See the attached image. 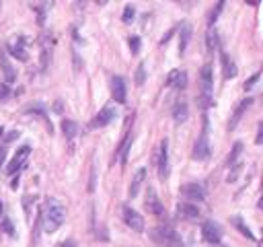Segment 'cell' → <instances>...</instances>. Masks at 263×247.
<instances>
[{"label":"cell","instance_id":"obj_1","mask_svg":"<svg viewBox=\"0 0 263 247\" xmlns=\"http://www.w3.org/2000/svg\"><path fill=\"white\" fill-rule=\"evenodd\" d=\"M41 221H43V229L45 233H56L66 221V208L60 200L56 198H47L45 200V210L41 214Z\"/></svg>","mask_w":263,"mask_h":247},{"label":"cell","instance_id":"obj_2","mask_svg":"<svg viewBox=\"0 0 263 247\" xmlns=\"http://www.w3.org/2000/svg\"><path fill=\"white\" fill-rule=\"evenodd\" d=\"M150 237L154 243L162 247H183V241L179 239V235L175 233L173 226H157V229L150 231Z\"/></svg>","mask_w":263,"mask_h":247},{"label":"cell","instance_id":"obj_3","mask_svg":"<svg viewBox=\"0 0 263 247\" xmlns=\"http://www.w3.org/2000/svg\"><path fill=\"white\" fill-rule=\"evenodd\" d=\"M208 117L203 115V128H202V134L200 138L196 140V144H193V159H198V161H203V159H208V155H210V140H208Z\"/></svg>","mask_w":263,"mask_h":247},{"label":"cell","instance_id":"obj_4","mask_svg":"<svg viewBox=\"0 0 263 247\" xmlns=\"http://www.w3.org/2000/svg\"><path fill=\"white\" fill-rule=\"evenodd\" d=\"M212 85H214L212 66L206 64V66L202 68V97H200V103H202L203 110L212 105Z\"/></svg>","mask_w":263,"mask_h":247},{"label":"cell","instance_id":"obj_5","mask_svg":"<svg viewBox=\"0 0 263 247\" xmlns=\"http://www.w3.org/2000/svg\"><path fill=\"white\" fill-rule=\"evenodd\" d=\"M202 237H203V241H208L210 245H220V241H222L220 225L214 221H206L202 225Z\"/></svg>","mask_w":263,"mask_h":247},{"label":"cell","instance_id":"obj_6","mask_svg":"<svg viewBox=\"0 0 263 247\" xmlns=\"http://www.w3.org/2000/svg\"><path fill=\"white\" fill-rule=\"evenodd\" d=\"M181 196L187 198L191 202H203L206 200V190H203V185H200L198 181H193V183H185L181 187Z\"/></svg>","mask_w":263,"mask_h":247},{"label":"cell","instance_id":"obj_7","mask_svg":"<svg viewBox=\"0 0 263 247\" xmlns=\"http://www.w3.org/2000/svg\"><path fill=\"white\" fill-rule=\"evenodd\" d=\"M121 212H123L125 225H128L132 231H136V233H142L144 231V219H142V214H138L134 208H130V206H123Z\"/></svg>","mask_w":263,"mask_h":247},{"label":"cell","instance_id":"obj_8","mask_svg":"<svg viewBox=\"0 0 263 247\" xmlns=\"http://www.w3.org/2000/svg\"><path fill=\"white\" fill-rule=\"evenodd\" d=\"M29 155H31V146H29V144H25V146H21V148H19V151H17V155H15V159L11 161V165H8L6 167V173H17L19 169H23V167H25V161L29 159Z\"/></svg>","mask_w":263,"mask_h":247},{"label":"cell","instance_id":"obj_9","mask_svg":"<svg viewBox=\"0 0 263 247\" xmlns=\"http://www.w3.org/2000/svg\"><path fill=\"white\" fill-rule=\"evenodd\" d=\"M6 49H8V54L15 56L19 62H27L29 60V54H27V49H25V39L21 35L11 39V44L6 45Z\"/></svg>","mask_w":263,"mask_h":247},{"label":"cell","instance_id":"obj_10","mask_svg":"<svg viewBox=\"0 0 263 247\" xmlns=\"http://www.w3.org/2000/svg\"><path fill=\"white\" fill-rule=\"evenodd\" d=\"M177 214H179V219L183 221H198L202 212L196 204H191V202H179L177 204Z\"/></svg>","mask_w":263,"mask_h":247},{"label":"cell","instance_id":"obj_11","mask_svg":"<svg viewBox=\"0 0 263 247\" xmlns=\"http://www.w3.org/2000/svg\"><path fill=\"white\" fill-rule=\"evenodd\" d=\"M159 175L161 180L169 177V140L164 138L161 142V155H159Z\"/></svg>","mask_w":263,"mask_h":247},{"label":"cell","instance_id":"obj_12","mask_svg":"<svg viewBox=\"0 0 263 247\" xmlns=\"http://www.w3.org/2000/svg\"><path fill=\"white\" fill-rule=\"evenodd\" d=\"M146 210H148L150 214H154V216H164V208L161 206L159 198H157V192H154L152 187H148V196H146Z\"/></svg>","mask_w":263,"mask_h":247},{"label":"cell","instance_id":"obj_13","mask_svg":"<svg viewBox=\"0 0 263 247\" xmlns=\"http://www.w3.org/2000/svg\"><path fill=\"white\" fill-rule=\"evenodd\" d=\"M111 93L118 103H125V78L123 76L118 74L111 78Z\"/></svg>","mask_w":263,"mask_h":247},{"label":"cell","instance_id":"obj_14","mask_svg":"<svg viewBox=\"0 0 263 247\" xmlns=\"http://www.w3.org/2000/svg\"><path fill=\"white\" fill-rule=\"evenodd\" d=\"M115 115H118V113H115L113 107H103V110L97 113V117L93 120L91 126H93V128H103V126H107V124H111V122L115 120Z\"/></svg>","mask_w":263,"mask_h":247},{"label":"cell","instance_id":"obj_15","mask_svg":"<svg viewBox=\"0 0 263 247\" xmlns=\"http://www.w3.org/2000/svg\"><path fill=\"white\" fill-rule=\"evenodd\" d=\"M251 103H253V99L251 97H247V99H243V101L237 105V110H235V113H232V120L228 122V130H235V128L239 126V122H241V117H243V113H245L249 107H251Z\"/></svg>","mask_w":263,"mask_h":247},{"label":"cell","instance_id":"obj_16","mask_svg":"<svg viewBox=\"0 0 263 247\" xmlns=\"http://www.w3.org/2000/svg\"><path fill=\"white\" fill-rule=\"evenodd\" d=\"M0 66H2V72H4V85H11V83H15L17 72H15V68H13L11 60H8L6 52H0Z\"/></svg>","mask_w":263,"mask_h":247},{"label":"cell","instance_id":"obj_17","mask_svg":"<svg viewBox=\"0 0 263 247\" xmlns=\"http://www.w3.org/2000/svg\"><path fill=\"white\" fill-rule=\"evenodd\" d=\"M167 85H171L175 89H185L187 87V72L185 70H173L167 78Z\"/></svg>","mask_w":263,"mask_h":247},{"label":"cell","instance_id":"obj_18","mask_svg":"<svg viewBox=\"0 0 263 247\" xmlns=\"http://www.w3.org/2000/svg\"><path fill=\"white\" fill-rule=\"evenodd\" d=\"M189 39H191V25H189V23H183V25H181V33H179V54H181V56L187 52Z\"/></svg>","mask_w":263,"mask_h":247},{"label":"cell","instance_id":"obj_19","mask_svg":"<svg viewBox=\"0 0 263 247\" xmlns=\"http://www.w3.org/2000/svg\"><path fill=\"white\" fill-rule=\"evenodd\" d=\"M146 180V169H138L136 175L132 177V183H130V198H136L140 194V187H142V181Z\"/></svg>","mask_w":263,"mask_h":247},{"label":"cell","instance_id":"obj_20","mask_svg":"<svg viewBox=\"0 0 263 247\" xmlns=\"http://www.w3.org/2000/svg\"><path fill=\"white\" fill-rule=\"evenodd\" d=\"M132 140H134V136H132V134H128V136L123 138V142L120 144V151L115 153V157H118V161H120L121 165H125V161H128V153H130Z\"/></svg>","mask_w":263,"mask_h":247},{"label":"cell","instance_id":"obj_21","mask_svg":"<svg viewBox=\"0 0 263 247\" xmlns=\"http://www.w3.org/2000/svg\"><path fill=\"white\" fill-rule=\"evenodd\" d=\"M173 120L175 124H183L185 120H187V103L185 101H177L173 107Z\"/></svg>","mask_w":263,"mask_h":247},{"label":"cell","instance_id":"obj_22","mask_svg":"<svg viewBox=\"0 0 263 247\" xmlns=\"http://www.w3.org/2000/svg\"><path fill=\"white\" fill-rule=\"evenodd\" d=\"M222 56V70H224V78H235L237 76V66H235V62L230 60V58L226 56V54H220Z\"/></svg>","mask_w":263,"mask_h":247},{"label":"cell","instance_id":"obj_23","mask_svg":"<svg viewBox=\"0 0 263 247\" xmlns=\"http://www.w3.org/2000/svg\"><path fill=\"white\" fill-rule=\"evenodd\" d=\"M62 130H64V136L68 138V140H72V138L79 134V124L72 122V120H64L62 122Z\"/></svg>","mask_w":263,"mask_h":247},{"label":"cell","instance_id":"obj_24","mask_svg":"<svg viewBox=\"0 0 263 247\" xmlns=\"http://www.w3.org/2000/svg\"><path fill=\"white\" fill-rule=\"evenodd\" d=\"M243 155V142H235V146H232V151H230V155L226 157V165L228 167H232L237 161H239V157Z\"/></svg>","mask_w":263,"mask_h":247},{"label":"cell","instance_id":"obj_25","mask_svg":"<svg viewBox=\"0 0 263 247\" xmlns=\"http://www.w3.org/2000/svg\"><path fill=\"white\" fill-rule=\"evenodd\" d=\"M206 44H208V49L210 52H214V49L220 47V42H218V33L214 31V29H210L208 35H206Z\"/></svg>","mask_w":263,"mask_h":247},{"label":"cell","instance_id":"obj_26","mask_svg":"<svg viewBox=\"0 0 263 247\" xmlns=\"http://www.w3.org/2000/svg\"><path fill=\"white\" fill-rule=\"evenodd\" d=\"M134 17H136V8H134V4H125L123 15H121V21H123V23H132V21H134Z\"/></svg>","mask_w":263,"mask_h":247},{"label":"cell","instance_id":"obj_27","mask_svg":"<svg viewBox=\"0 0 263 247\" xmlns=\"http://www.w3.org/2000/svg\"><path fill=\"white\" fill-rule=\"evenodd\" d=\"M232 225H235L237 226V229L243 233V235H245V237H249V239H255V237H253V233L249 231V226L245 225V223H243L241 219H232Z\"/></svg>","mask_w":263,"mask_h":247},{"label":"cell","instance_id":"obj_28","mask_svg":"<svg viewBox=\"0 0 263 247\" xmlns=\"http://www.w3.org/2000/svg\"><path fill=\"white\" fill-rule=\"evenodd\" d=\"M230 173H228V183H235L237 181V177H239V173H241V169H243V163H235L230 167Z\"/></svg>","mask_w":263,"mask_h":247},{"label":"cell","instance_id":"obj_29","mask_svg":"<svg viewBox=\"0 0 263 247\" xmlns=\"http://www.w3.org/2000/svg\"><path fill=\"white\" fill-rule=\"evenodd\" d=\"M146 81V72H144V64H138V68H136V85L142 87Z\"/></svg>","mask_w":263,"mask_h":247},{"label":"cell","instance_id":"obj_30","mask_svg":"<svg viewBox=\"0 0 263 247\" xmlns=\"http://www.w3.org/2000/svg\"><path fill=\"white\" fill-rule=\"evenodd\" d=\"M222 8H224V2H218L216 8H212V13H210V17H208V23H210V25L216 23V19H218V15H220Z\"/></svg>","mask_w":263,"mask_h":247},{"label":"cell","instance_id":"obj_31","mask_svg":"<svg viewBox=\"0 0 263 247\" xmlns=\"http://www.w3.org/2000/svg\"><path fill=\"white\" fill-rule=\"evenodd\" d=\"M2 231L8 235V237H15V226L8 219H2Z\"/></svg>","mask_w":263,"mask_h":247},{"label":"cell","instance_id":"obj_32","mask_svg":"<svg viewBox=\"0 0 263 247\" xmlns=\"http://www.w3.org/2000/svg\"><path fill=\"white\" fill-rule=\"evenodd\" d=\"M140 45H142L140 37H130V49H132V54H138L140 52Z\"/></svg>","mask_w":263,"mask_h":247},{"label":"cell","instance_id":"obj_33","mask_svg":"<svg viewBox=\"0 0 263 247\" xmlns=\"http://www.w3.org/2000/svg\"><path fill=\"white\" fill-rule=\"evenodd\" d=\"M8 95H11V91H8V85L0 83V101H6Z\"/></svg>","mask_w":263,"mask_h":247},{"label":"cell","instance_id":"obj_34","mask_svg":"<svg viewBox=\"0 0 263 247\" xmlns=\"http://www.w3.org/2000/svg\"><path fill=\"white\" fill-rule=\"evenodd\" d=\"M257 81H259V72H255V74H253V76L249 78V81L245 83V91H251V89L255 87V83H257Z\"/></svg>","mask_w":263,"mask_h":247},{"label":"cell","instance_id":"obj_35","mask_svg":"<svg viewBox=\"0 0 263 247\" xmlns=\"http://www.w3.org/2000/svg\"><path fill=\"white\" fill-rule=\"evenodd\" d=\"M31 8H35V11H37V23L43 25V21H45V11H43V6H31Z\"/></svg>","mask_w":263,"mask_h":247},{"label":"cell","instance_id":"obj_36","mask_svg":"<svg viewBox=\"0 0 263 247\" xmlns=\"http://www.w3.org/2000/svg\"><path fill=\"white\" fill-rule=\"evenodd\" d=\"M19 136H21V134H19L17 130H11V132H8V134L4 136V142H6V144H8V142H13V140H17Z\"/></svg>","mask_w":263,"mask_h":247},{"label":"cell","instance_id":"obj_37","mask_svg":"<svg viewBox=\"0 0 263 247\" xmlns=\"http://www.w3.org/2000/svg\"><path fill=\"white\" fill-rule=\"evenodd\" d=\"M261 140H263V124L259 122V126H257V138H255V142H257V144H261Z\"/></svg>","mask_w":263,"mask_h":247},{"label":"cell","instance_id":"obj_38","mask_svg":"<svg viewBox=\"0 0 263 247\" xmlns=\"http://www.w3.org/2000/svg\"><path fill=\"white\" fill-rule=\"evenodd\" d=\"M4 159H6V148H4V146H0V165L4 163Z\"/></svg>","mask_w":263,"mask_h":247},{"label":"cell","instance_id":"obj_39","mask_svg":"<svg viewBox=\"0 0 263 247\" xmlns=\"http://www.w3.org/2000/svg\"><path fill=\"white\" fill-rule=\"evenodd\" d=\"M54 110H56V113H62V101H56Z\"/></svg>","mask_w":263,"mask_h":247},{"label":"cell","instance_id":"obj_40","mask_svg":"<svg viewBox=\"0 0 263 247\" xmlns=\"http://www.w3.org/2000/svg\"><path fill=\"white\" fill-rule=\"evenodd\" d=\"M58 247H74V241H64V243H60Z\"/></svg>","mask_w":263,"mask_h":247},{"label":"cell","instance_id":"obj_41","mask_svg":"<svg viewBox=\"0 0 263 247\" xmlns=\"http://www.w3.org/2000/svg\"><path fill=\"white\" fill-rule=\"evenodd\" d=\"M17 185H19V177H13V183H11V187H13V190H17Z\"/></svg>","mask_w":263,"mask_h":247},{"label":"cell","instance_id":"obj_42","mask_svg":"<svg viewBox=\"0 0 263 247\" xmlns=\"http://www.w3.org/2000/svg\"><path fill=\"white\" fill-rule=\"evenodd\" d=\"M2 210H4V206H2V202H0V216H2Z\"/></svg>","mask_w":263,"mask_h":247},{"label":"cell","instance_id":"obj_43","mask_svg":"<svg viewBox=\"0 0 263 247\" xmlns=\"http://www.w3.org/2000/svg\"><path fill=\"white\" fill-rule=\"evenodd\" d=\"M0 136H2V128H0Z\"/></svg>","mask_w":263,"mask_h":247}]
</instances>
